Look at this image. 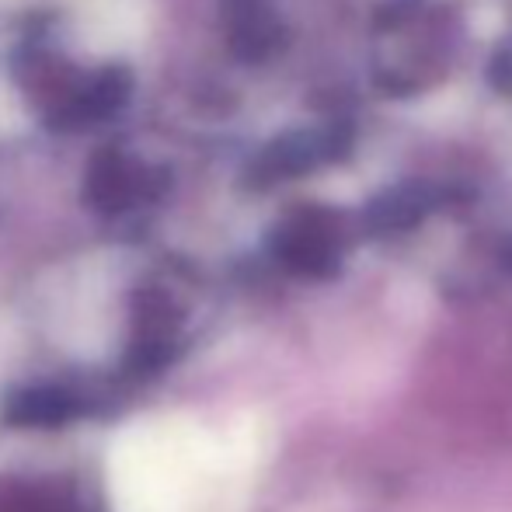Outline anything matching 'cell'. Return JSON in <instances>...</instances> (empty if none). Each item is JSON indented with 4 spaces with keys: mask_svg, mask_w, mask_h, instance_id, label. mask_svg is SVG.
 Wrapping results in <instances>:
<instances>
[{
    "mask_svg": "<svg viewBox=\"0 0 512 512\" xmlns=\"http://www.w3.org/2000/svg\"><path fill=\"white\" fill-rule=\"evenodd\" d=\"M283 255L300 272H328L338 258V237L324 220H304L290 230Z\"/></svg>",
    "mask_w": 512,
    "mask_h": 512,
    "instance_id": "6da1fadb",
    "label": "cell"
},
{
    "mask_svg": "<svg viewBox=\"0 0 512 512\" xmlns=\"http://www.w3.org/2000/svg\"><path fill=\"white\" fill-rule=\"evenodd\" d=\"M74 415V401L63 391H32L21 394L18 405L11 408V418L18 425H56Z\"/></svg>",
    "mask_w": 512,
    "mask_h": 512,
    "instance_id": "7a4b0ae2",
    "label": "cell"
}]
</instances>
